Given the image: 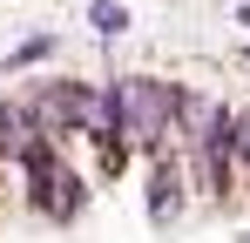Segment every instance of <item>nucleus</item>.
<instances>
[{
	"mask_svg": "<svg viewBox=\"0 0 250 243\" xmlns=\"http://www.w3.org/2000/svg\"><path fill=\"white\" fill-rule=\"evenodd\" d=\"M176 209H183V162L156 149V169H149V216L156 223H176Z\"/></svg>",
	"mask_w": 250,
	"mask_h": 243,
	"instance_id": "4",
	"label": "nucleus"
},
{
	"mask_svg": "<svg viewBox=\"0 0 250 243\" xmlns=\"http://www.w3.org/2000/svg\"><path fill=\"white\" fill-rule=\"evenodd\" d=\"M21 162H27V202H34L41 216H54V223H75L82 202H88V189H82V176L54 156V142H47L41 128L21 142Z\"/></svg>",
	"mask_w": 250,
	"mask_h": 243,
	"instance_id": "2",
	"label": "nucleus"
},
{
	"mask_svg": "<svg viewBox=\"0 0 250 243\" xmlns=\"http://www.w3.org/2000/svg\"><path fill=\"white\" fill-rule=\"evenodd\" d=\"M27 115H34V128H41V135H61V128H88V122H95V88H88V81H61V88H41Z\"/></svg>",
	"mask_w": 250,
	"mask_h": 243,
	"instance_id": "3",
	"label": "nucleus"
},
{
	"mask_svg": "<svg viewBox=\"0 0 250 243\" xmlns=\"http://www.w3.org/2000/svg\"><path fill=\"white\" fill-rule=\"evenodd\" d=\"M41 54H54V40H21V47H14V68H34V61H41Z\"/></svg>",
	"mask_w": 250,
	"mask_h": 243,
	"instance_id": "6",
	"label": "nucleus"
},
{
	"mask_svg": "<svg viewBox=\"0 0 250 243\" xmlns=\"http://www.w3.org/2000/svg\"><path fill=\"white\" fill-rule=\"evenodd\" d=\"M88 20H95V34H108V40L128 34V14L115 7V0H95V7H88Z\"/></svg>",
	"mask_w": 250,
	"mask_h": 243,
	"instance_id": "5",
	"label": "nucleus"
},
{
	"mask_svg": "<svg viewBox=\"0 0 250 243\" xmlns=\"http://www.w3.org/2000/svg\"><path fill=\"white\" fill-rule=\"evenodd\" d=\"M176 115H189V95L183 88H169L156 75H122L108 95H95V122H102V135H122L135 149H163Z\"/></svg>",
	"mask_w": 250,
	"mask_h": 243,
	"instance_id": "1",
	"label": "nucleus"
}]
</instances>
